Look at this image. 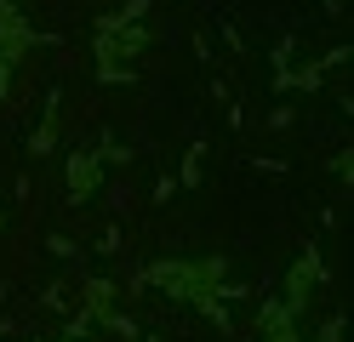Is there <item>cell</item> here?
<instances>
[{"instance_id":"obj_1","label":"cell","mask_w":354,"mask_h":342,"mask_svg":"<svg viewBox=\"0 0 354 342\" xmlns=\"http://www.w3.org/2000/svg\"><path fill=\"white\" fill-rule=\"evenodd\" d=\"M223 274H229L223 257H166V263H149V268L138 274V285H154V291L177 296V303H194V308H201L206 296H217Z\"/></svg>"},{"instance_id":"obj_2","label":"cell","mask_w":354,"mask_h":342,"mask_svg":"<svg viewBox=\"0 0 354 342\" xmlns=\"http://www.w3.org/2000/svg\"><path fill=\"white\" fill-rule=\"evenodd\" d=\"M320 280H326V268H320V251L308 245L303 257H297L292 268H286V291H280V303H286V308H292V314L303 319V308H308V296L320 291Z\"/></svg>"},{"instance_id":"obj_3","label":"cell","mask_w":354,"mask_h":342,"mask_svg":"<svg viewBox=\"0 0 354 342\" xmlns=\"http://www.w3.org/2000/svg\"><path fill=\"white\" fill-rule=\"evenodd\" d=\"M29 23H24V12L12 6V0H0V63L6 68H17L24 63V52H29Z\"/></svg>"},{"instance_id":"obj_4","label":"cell","mask_w":354,"mask_h":342,"mask_svg":"<svg viewBox=\"0 0 354 342\" xmlns=\"http://www.w3.org/2000/svg\"><path fill=\"white\" fill-rule=\"evenodd\" d=\"M92 194H97V154L75 149L69 154V200H92Z\"/></svg>"},{"instance_id":"obj_5","label":"cell","mask_w":354,"mask_h":342,"mask_svg":"<svg viewBox=\"0 0 354 342\" xmlns=\"http://www.w3.org/2000/svg\"><path fill=\"white\" fill-rule=\"evenodd\" d=\"M52 143H57V108H46V120H40V131L29 137V154H52Z\"/></svg>"},{"instance_id":"obj_6","label":"cell","mask_w":354,"mask_h":342,"mask_svg":"<svg viewBox=\"0 0 354 342\" xmlns=\"http://www.w3.org/2000/svg\"><path fill=\"white\" fill-rule=\"evenodd\" d=\"M201 160H206V143H194V149H189V166H183V182H189V189L201 182Z\"/></svg>"},{"instance_id":"obj_7","label":"cell","mask_w":354,"mask_h":342,"mask_svg":"<svg viewBox=\"0 0 354 342\" xmlns=\"http://www.w3.org/2000/svg\"><path fill=\"white\" fill-rule=\"evenodd\" d=\"M308 342H343V319H326V325L308 336Z\"/></svg>"},{"instance_id":"obj_8","label":"cell","mask_w":354,"mask_h":342,"mask_svg":"<svg viewBox=\"0 0 354 342\" xmlns=\"http://www.w3.org/2000/svg\"><path fill=\"white\" fill-rule=\"evenodd\" d=\"M263 342H303V331H297V325H286V331H269Z\"/></svg>"},{"instance_id":"obj_9","label":"cell","mask_w":354,"mask_h":342,"mask_svg":"<svg viewBox=\"0 0 354 342\" xmlns=\"http://www.w3.org/2000/svg\"><path fill=\"white\" fill-rule=\"evenodd\" d=\"M6 75H12V68H6V63H0V91H6Z\"/></svg>"},{"instance_id":"obj_10","label":"cell","mask_w":354,"mask_h":342,"mask_svg":"<svg viewBox=\"0 0 354 342\" xmlns=\"http://www.w3.org/2000/svg\"><path fill=\"white\" fill-rule=\"evenodd\" d=\"M63 342H75V336H63Z\"/></svg>"}]
</instances>
